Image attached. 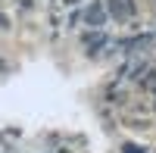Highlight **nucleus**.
Returning a JSON list of instances; mask_svg holds the SVG:
<instances>
[{"label":"nucleus","instance_id":"0eeeda50","mask_svg":"<svg viewBox=\"0 0 156 153\" xmlns=\"http://www.w3.org/2000/svg\"><path fill=\"white\" fill-rule=\"evenodd\" d=\"M0 72H3V59H0Z\"/></svg>","mask_w":156,"mask_h":153},{"label":"nucleus","instance_id":"423d86ee","mask_svg":"<svg viewBox=\"0 0 156 153\" xmlns=\"http://www.w3.org/2000/svg\"><path fill=\"white\" fill-rule=\"evenodd\" d=\"M0 28H9V19L3 16V12H0Z\"/></svg>","mask_w":156,"mask_h":153},{"label":"nucleus","instance_id":"7ed1b4c3","mask_svg":"<svg viewBox=\"0 0 156 153\" xmlns=\"http://www.w3.org/2000/svg\"><path fill=\"white\" fill-rule=\"evenodd\" d=\"M84 44H87L90 50H97V47H103V44H106V34H103V31L97 28V31H90V34H84Z\"/></svg>","mask_w":156,"mask_h":153},{"label":"nucleus","instance_id":"f257e3e1","mask_svg":"<svg viewBox=\"0 0 156 153\" xmlns=\"http://www.w3.org/2000/svg\"><path fill=\"white\" fill-rule=\"evenodd\" d=\"M106 16H109V9L100 3V0H94L87 9H84V22L90 25V28H103L106 25Z\"/></svg>","mask_w":156,"mask_h":153},{"label":"nucleus","instance_id":"20e7f679","mask_svg":"<svg viewBox=\"0 0 156 153\" xmlns=\"http://www.w3.org/2000/svg\"><path fill=\"white\" fill-rule=\"evenodd\" d=\"M122 153H147V147H140V144H125Z\"/></svg>","mask_w":156,"mask_h":153},{"label":"nucleus","instance_id":"f03ea898","mask_svg":"<svg viewBox=\"0 0 156 153\" xmlns=\"http://www.w3.org/2000/svg\"><path fill=\"white\" fill-rule=\"evenodd\" d=\"M106 9L112 12L115 19H131L134 16V3H131V0H109Z\"/></svg>","mask_w":156,"mask_h":153},{"label":"nucleus","instance_id":"6e6552de","mask_svg":"<svg viewBox=\"0 0 156 153\" xmlns=\"http://www.w3.org/2000/svg\"><path fill=\"white\" fill-rule=\"evenodd\" d=\"M66 3H78V0H66Z\"/></svg>","mask_w":156,"mask_h":153},{"label":"nucleus","instance_id":"39448f33","mask_svg":"<svg viewBox=\"0 0 156 153\" xmlns=\"http://www.w3.org/2000/svg\"><path fill=\"white\" fill-rule=\"evenodd\" d=\"M144 87H150V91H156V72H150V78H144Z\"/></svg>","mask_w":156,"mask_h":153}]
</instances>
